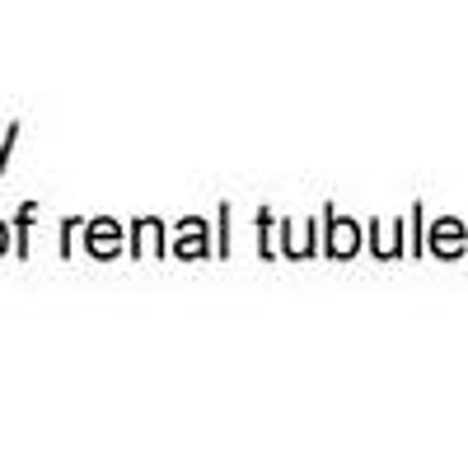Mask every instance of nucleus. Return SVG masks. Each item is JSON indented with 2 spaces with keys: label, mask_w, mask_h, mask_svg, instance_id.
I'll use <instances>...</instances> for the list:
<instances>
[{
  "label": "nucleus",
  "mask_w": 468,
  "mask_h": 468,
  "mask_svg": "<svg viewBox=\"0 0 468 468\" xmlns=\"http://www.w3.org/2000/svg\"><path fill=\"white\" fill-rule=\"evenodd\" d=\"M0 253H5V225H0Z\"/></svg>",
  "instance_id": "nucleus-1"
}]
</instances>
